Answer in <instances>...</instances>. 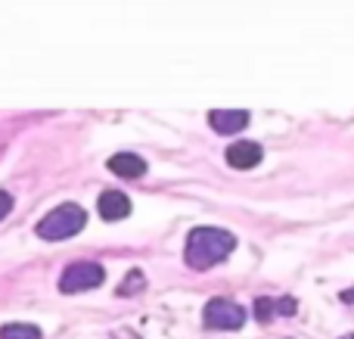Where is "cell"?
I'll list each match as a JSON object with an SVG mask.
<instances>
[{
	"mask_svg": "<svg viewBox=\"0 0 354 339\" xmlns=\"http://www.w3.org/2000/svg\"><path fill=\"white\" fill-rule=\"evenodd\" d=\"M274 311H277V305L270 302V299H261V302H255V315L261 318V321H268V318L274 315Z\"/></svg>",
	"mask_w": 354,
	"mask_h": 339,
	"instance_id": "8fae6325",
	"label": "cell"
},
{
	"mask_svg": "<svg viewBox=\"0 0 354 339\" xmlns=\"http://www.w3.org/2000/svg\"><path fill=\"white\" fill-rule=\"evenodd\" d=\"M205 327L208 330H239L245 321V311L230 299H212L205 305Z\"/></svg>",
	"mask_w": 354,
	"mask_h": 339,
	"instance_id": "277c9868",
	"label": "cell"
},
{
	"mask_svg": "<svg viewBox=\"0 0 354 339\" xmlns=\"http://www.w3.org/2000/svg\"><path fill=\"white\" fill-rule=\"evenodd\" d=\"M97 209H100V215H103L106 221H122V218L131 215V199L124 196L122 190H106L103 196H100Z\"/></svg>",
	"mask_w": 354,
	"mask_h": 339,
	"instance_id": "8992f818",
	"label": "cell"
},
{
	"mask_svg": "<svg viewBox=\"0 0 354 339\" xmlns=\"http://www.w3.org/2000/svg\"><path fill=\"white\" fill-rule=\"evenodd\" d=\"M0 339H41V330L35 324H3Z\"/></svg>",
	"mask_w": 354,
	"mask_h": 339,
	"instance_id": "9c48e42d",
	"label": "cell"
},
{
	"mask_svg": "<svg viewBox=\"0 0 354 339\" xmlns=\"http://www.w3.org/2000/svg\"><path fill=\"white\" fill-rule=\"evenodd\" d=\"M261 147L258 143H252V140H239V143H233L230 149H227V162H230L233 168H255L258 162H261Z\"/></svg>",
	"mask_w": 354,
	"mask_h": 339,
	"instance_id": "52a82bcc",
	"label": "cell"
},
{
	"mask_svg": "<svg viewBox=\"0 0 354 339\" xmlns=\"http://www.w3.org/2000/svg\"><path fill=\"white\" fill-rule=\"evenodd\" d=\"M345 339H354V336H345Z\"/></svg>",
	"mask_w": 354,
	"mask_h": 339,
	"instance_id": "4fadbf2b",
	"label": "cell"
},
{
	"mask_svg": "<svg viewBox=\"0 0 354 339\" xmlns=\"http://www.w3.org/2000/svg\"><path fill=\"white\" fill-rule=\"evenodd\" d=\"M143 286H147V280H143V274H140V271H131L128 277H124V284L118 286V293H122V296H131V293H140Z\"/></svg>",
	"mask_w": 354,
	"mask_h": 339,
	"instance_id": "30bf717a",
	"label": "cell"
},
{
	"mask_svg": "<svg viewBox=\"0 0 354 339\" xmlns=\"http://www.w3.org/2000/svg\"><path fill=\"white\" fill-rule=\"evenodd\" d=\"M103 280H106L103 265H97V262H75V265H68L66 271H62L59 290L62 293H84V290H97Z\"/></svg>",
	"mask_w": 354,
	"mask_h": 339,
	"instance_id": "3957f363",
	"label": "cell"
},
{
	"mask_svg": "<svg viewBox=\"0 0 354 339\" xmlns=\"http://www.w3.org/2000/svg\"><path fill=\"white\" fill-rule=\"evenodd\" d=\"M236 249V237L230 230L221 228H196L187 240V265L196 268V271H205V268H214L227 259V255Z\"/></svg>",
	"mask_w": 354,
	"mask_h": 339,
	"instance_id": "6da1fadb",
	"label": "cell"
},
{
	"mask_svg": "<svg viewBox=\"0 0 354 339\" xmlns=\"http://www.w3.org/2000/svg\"><path fill=\"white\" fill-rule=\"evenodd\" d=\"M10 212H12V196L6 190H0V221H3Z\"/></svg>",
	"mask_w": 354,
	"mask_h": 339,
	"instance_id": "7c38bea8",
	"label": "cell"
},
{
	"mask_svg": "<svg viewBox=\"0 0 354 339\" xmlns=\"http://www.w3.org/2000/svg\"><path fill=\"white\" fill-rule=\"evenodd\" d=\"M84 224H87V212L75 203H66L37 221V237H44V240H68V237L81 234Z\"/></svg>",
	"mask_w": 354,
	"mask_h": 339,
	"instance_id": "7a4b0ae2",
	"label": "cell"
},
{
	"mask_svg": "<svg viewBox=\"0 0 354 339\" xmlns=\"http://www.w3.org/2000/svg\"><path fill=\"white\" fill-rule=\"evenodd\" d=\"M109 172L118 174V178L134 181V178H140V174H147V162L134 153H118L109 159Z\"/></svg>",
	"mask_w": 354,
	"mask_h": 339,
	"instance_id": "ba28073f",
	"label": "cell"
},
{
	"mask_svg": "<svg viewBox=\"0 0 354 339\" xmlns=\"http://www.w3.org/2000/svg\"><path fill=\"white\" fill-rule=\"evenodd\" d=\"M208 122H212V128L218 131V134H239V131L249 125V112L245 109H214L212 116H208Z\"/></svg>",
	"mask_w": 354,
	"mask_h": 339,
	"instance_id": "5b68a950",
	"label": "cell"
}]
</instances>
